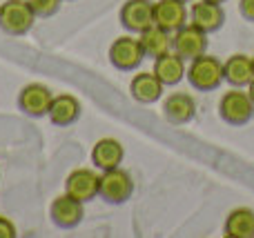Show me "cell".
Segmentation results:
<instances>
[{"label": "cell", "instance_id": "11", "mask_svg": "<svg viewBox=\"0 0 254 238\" xmlns=\"http://www.w3.org/2000/svg\"><path fill=\"white\" fill-rule=\"evenodd\" d=\"M98 176L94 169H87V167H80V169H74L69 176L65 178V191L69 196H74L76 200L80 203H89L98 196Z\"/></svg>", "mask_w": 254, "mask_h": 238}, {"label": "cell", "instance_id": "24", "mask_svg": "<svg viewBox=\"0 0 254 238\" xmlns=\"http://www.w3.org/2000/svg\"><path fill=\"white\" fill-rule=\"evenodd\" d=\"M248 94H250V98L254 100V78H252V83L248 85Z\"/></svg>", "mask_w": 254, "mask_h": 238}, {"label": "cell", "instance_id": "19", "mask_svg": "<svg viewBox=\"0 0 254 238\" xmlns=\"http://www.w3.org/2000/svg\"><path fill=\"white\" fill-rule=\"evenodd\" d=\"M138 40H140V47H143L145 56L154 58V60L172 49V34L165 29H161L158 25H152L145 31H140Z\"/></svg>", "mask_w": 254, "mask_h": 238}, {"label": "cell", "instance_id": "20", "mask_svg": "<svg viewBox=\"0 0 254 238\" xmlns=\"http://www.w3.org/2000/svg\"><path fill=\"white\" fill-rule=\"evenodd\" d=\"M228 238H254V212L248 207L232 209L223 227Z\"/></svg>", "mask_w": 254, "mask_h": 238}, {"label": "cell", "instance_id": "5", "mask_svg": "<svg viewBox=\"0 0 254 238\" xmlns=\"http://www.w3.org/2000/svg\"><path fill=\"white\" fill-rule=\"evenodd\" d=\"M172 51H176L183 60H194V58L207 53V34L192 22L183 25L172 34Z\"/></svg>", "mask_w": 254, "mask_h": 238}, {"label": "cell", "instance_id": "4", "mask_svg": "<svg viewBox=\"0 0 254 238\" xmlns=\"http://www.w3.org/2000/svg\"><path fill=\"white\" fill-rule=\"evenodd\" d=\"M219 116L228 125H246L248 120H252L254 116V100L250 94L243 92V87H234L230 92H225L219 100Z\"/></svg>", "mask_w": 254, "mask_h": 238}, {"label": "cell", "instance_id": "12", "mask_svg": "<svg viewBox=\"0 0 254 238\" xmlns=\"http://www.w3.org/2000/svg\"><path fill=\"white\" fill-rule=\"evenodd\" d=\"M190 22L205 34H214L223 27L225 22V11L219 2H210V0H201L190 7Z\"/></svg>", "mask_w": 254, "mask_h": 238}, {"label": "cell", "instance_id": "2", "mask_svg": "<svg viewBox=\"0 0 254 238\" xmlns=\"http://www.w3.org/2000/svg\"><path fill=\"white\" fill-rule=\"evenodd\" d=\"M36 13L27 0H4L0 4V29L9 36H25L34 27Z\"/></svg>", "mask_w": 254, "mask_h": 238}, {"label": "cell", "instance_id": "21", "mask_svg": "<svg viewBox=\"0 0 254 238\" xmlns=\"http://www.w3.org/2000/svg\"><path fill=\"white\" fill-rule=\"evenodd\" d=\"M27 2H29L31 9H34L36 16L47 18V16H54V13L61 9L63 0H27Z\"/></svg>", "mask_w": 254, "mask_h": 238}, {"label": "cell", "instance_id": "10", "mask_svg": "<svg viewBox=\"0 0 254 238\" xmlns=\"http://www.w3.org/2000/svg\"><path fill=\"white\" fill-rule=\"evenodd\" d=\"M188 18L190 11L183 0H158V2H154V25H158L170 34L188 25Z\"/></svg>", "mask_w": 254, "mask_h": 238}, {"label": "cell", "instance_id": "3", "mask_svg": "<svg viewBox=\"0 0 254 238\" xmlns=\"http://www.w3.org/2000/svg\"><path fill=\"white\" fill-rule=\"evenodd\" d=\"M134 194V181L131 176L121 167L114 169H105L98 176V196H101L105 203L112 205H121L127 203Z\"/></svg>", "mask_w": 254, "mask_h": 238}, {"label": "cell", "instance_id": "14", "mask_svg": "<svg viewBox=\"0 0 254 238\" xmlns=\"http://www.w3.org/2000/svg\"><path fill=\"white\" fill-rule=\"evenodd\" d=\"M185 62L188 60H183L179 53L170 49L167 53H163V56H158L156 60H154V74L158 76V80H161L165 87L179 85L181 80L185 78V74H188Z\"/></svg>", "mask_w": 254, "mask_h": 238}, {"label": "cell", "instance_id": "27", "mask_svg": "<svg viewBox=\"0 0 254 238\" xmlns=\"http://www.w3.org/2000/svg\"><path fill=\"white\" fill-rule=\"evenodd\" d=\"M252 60H254V56H252Z\"/></svg>", "mask_w": 254, "mask_h": 238}, {"label": "cell", "instance_id": "8", "mask_svg": "<svg viewBox=\"0 0 254 238\" xmlns=\"http://www.w3.org/2000/svg\"><path fill=\"white\" fill-rule=\"evenodd\" d=\"M52 98H54V94L47 85L29 83L18 94V107H20L22 114L31 116V118H40V116H47Z\"/></svg>", "mask_w": 254, "mask_h": 238}, {"label": "cell", "instance_id": "15", "mask_svg": "<svg viewBox=\"0 0 254 238\" xmlns=\"http://www.w3.org/2000/svg\"><path fill=\"white\" fill-rule=\"evenodd\" d=\"M163 89H165V85L158 80V76L154 74V71H140L129 83L131 98H134L136 102H143V105L156 102L158 98L163 96Z\"/></svg>", "mask_w": 254, "mask_h": 238}, {"label": "cell", "instance_id": "1", "mask_svg": "<svg viewBox=\"0 0 254 238\" xmlns=\"http://www.w3.org/2000/svg\"><path fill=\"white\" fill-rule=\"evenodd\" d=\"M188 80L196 92H212L216 89L221 83H223V62L214 56H203L190 60L188 67Z\"/></svg>", "mask_w": 254, "mask_h": 238}, {"label": "cell", "instance_id": "23", "mask_svg": "<svg viewBox=\"0 0 254 238\" xmlns=\"http://www.w3.org/2000/svg\"><path fill=\"white\" fill-rule=\"evenodd\" d=\"M16 236V225L9 218L0 216V238H13Z\"/></svg>", "mask_w": 254, "mask_h": 238}, {"label": "cell", "instance_id": "6", "mask_svg": "<svg viewBox=\"0 0 254 238\" xmlns=\"http://www.w3.org/2000/svg\"><path fill=\"white\" fill-rule=\"evenodd\" d=\"M145 51L134 36H121L110 45V62L121 71H131L143 62Z\"/></svg>", "mask_w": 254, "mask_h": 238}, {"label": "cell", "instance_id": "9", "mask_svg": "<svg viewBox=\"0 0 254 238\" xmlns=\"http://www.w3.org/2000/svg\"><path fill=\"white\" fill-rule=\"evenodd\" d=\"M121 25L131 34H140L154 25V2L152 0H125L121 7Z\"/></svg>", "mask_w": 254, "mask_h": 238}, {"label": "cell", "instance_id": "13", "mask_svg": "<svg viewBox=\"0 0 254 238\" xmlns=\"http://www.w3.org/2000/svg\"><path fill=\"white\" fill-rule=\"evenodd\" d=\"M163 116L172 125H185L196 116V102H194V98L190 94L174 92L163 102Z\"/></svg>", "mask_w": 254, "mask_h": 238}, {"label": "cell", "instance_id": "16", "mask_svg": "<svg viewBox=\"0 0 254 238\" xmlns=\"http://www.w3.org/2000/svg\"><path fill=\"white\" fill-rule=\"evenodd\" d=\"M254 78V60L243 53H232L223 62V80L232 87H248Z\"/></svg>", "mask_w": 254, "mask_h": 238}, {"label": "cell", "instance_id": "7", "mask_svg": "<svg viewBox=\"0 0 254 238\" xmlns=\"http://www.w3.org/2000/svg\"><path fill=\"white\" fill-rule=\"evenodd\" d=\"M83 205L85 203L76 200L74 196H69L67 191L61 196H56V198L52 200V205H49L52 223L56 227H61V230H74V227H78L80 221H83V216H85Z\"/></svg>", "mask_w": 254, "mask_h": 238}, {"label": "cell", "instance_id": "17", "mask_svg": "<svg viewBox=\"0 0 254 238\" xmlns=\"http://www.w3.org/2000/svg\"><path fill=\"white\" fill-rule=\"evenodd\" d=\"M49 120L58 127H67V125H74L80 118V102L76 96L71 94H61V96L52 98V105L47 111Z\"/></svg>", "mask_w": 254, "mask_h": 238}, {"label": "cell", "instance_id": "26", "mask_svg": "<svg viewBox=\"0 0 254 238\" xmlns=\"http://www.w3.org/2000/svg\"><path fill=\"white\" fill-rule=\"evenodd\" d=\"M183 2H190V0H183Z\"/></svg>", "mask_w": 254, "mask_h": 238}, {"label": "cell", "instance_id": "25", "mask_svg": "<svg viewBox=\"0 0 254 238\" xmlns=\"http://www.w3.org/2000/svg\"><path fill=\"white\" fill-rule=\"evenodd\" d=\"M210 2H219L221 4V2H225V0H210Z\"/></svg>", "mask_w": 254, "mask_h": 238}, {"label": "cell", "instance_id": "22", "mask_svg": "<svg viewBox=\"0 0 254 238\" xmlns=\"http://www.w3.org/2000/svg\"><path fill=\"white\" fill-rule=\"evenodd\" d=\"M239 13L246 20L254 22V0H239Z\"/></svg>", "mask_w": 254, "mask_h": 238}, {"label": "cell", "instance_id": "18", "mask_svg": "<svg viewBox=\"0 0 254 238\" xmlns=\"http://www.w3.org/2000/svg\"><path fill=\"white\" fill-rule=\"evenodd\" d=\"M123 156H125V149L116 138H101L92 149V163L96 169L105 172V169L121 167Z\"/></svg>", "mask_w": 254, "mask_h": 238}]
</instances>
